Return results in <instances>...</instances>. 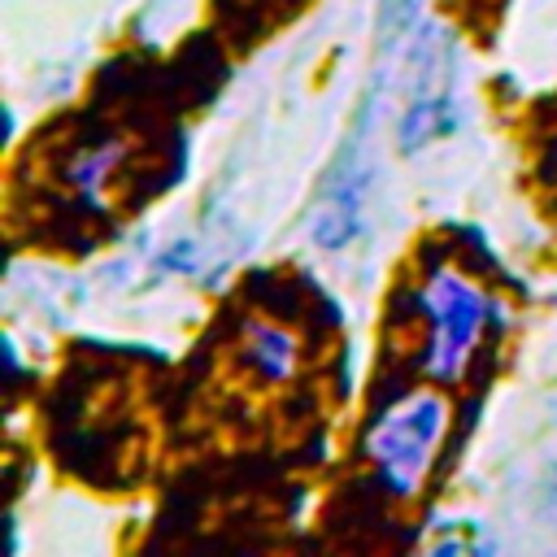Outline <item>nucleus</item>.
<instances>
[{
    "instance_id": "obj_1",
    "label": "nucleus",
    "mask_w": 557,
    "mask_h": 557,
    "mask_svg": "<svg viewBox=\"0 0 557 557\" xmlns=\"http://www.w3.org/2000/svg\"><path fill=\"white\" fill-rule=\"evenodd\" d=\"M444 426H448V405L435 392H413L392 409H383L366 431V457L379 483L396 496H413L426 479Z\"/></svg>"
},
{
    "instance_id": "obj_2",
    "label": "nucleus",
    "mask_w": 557,
    "mask_h": 557,
    "mask_svg": "<svg viewBox=\"0 0 557 557\" xmlns=\"http://www.w3.org/2000/svg\"><path fill=\"white\" fill-rule=\"evenodd\" d=\"M422 305H426V318H431V348H426V370L440 379V383H457L466 361H470V348L483 331V318H487V305L483 296L453 270H435L426 292H422Z\"/></svg>"
},
{
    "instance_id": "obj_3",
    "label": "nucleus",
    "mask_w": 557,
    "mask_h": 557,
    "mask_svg": "<svg viewBox=\"0 0 557 557\" xmlns=\"http://www.w3.org/2000/svg\"><path fill=\"white\" fill-rule=\"evenodd\" d=\"M244 361L261 383H287L296 374L300 348L283 326H252L244 344Z\"/></svg>"
},
{
    "instance_id": "obj_4",
    "label": "nucleus",
    "mask_w": 557,
    "mask_h": 557,
    "mask_svg": "<svg viewBox=\"0 0 557 557\" xmlns=\"http://www.w3.org/2000/svg\"><path fill=\"white\" fill-rule=\"evenodd\" d=\"M352 226H357V191H339V196H331L318 213H313V239L322 244V248H339L348 235H352Z\"/></svg>"
},
{
    "instance_id": "obj_5",
    "label": "nucleus",
    "mask_w": 557,
    "mask_h": 557,
    "mask_svg": "<svg viewBox=\"0 0 557 557\" xmlns=\"http://www.w3.org/2000/svg\"><path fill=\"white\" fill-rule=\"evenodd\" d=\"M117 157H122V148H113V144H109V148H91V152H87V157H83V161H78V165L70 170L74 187H83L87 196H96L100 178H104V174H109V170L117 165Z\"/></svg>"
}]
</instances>
